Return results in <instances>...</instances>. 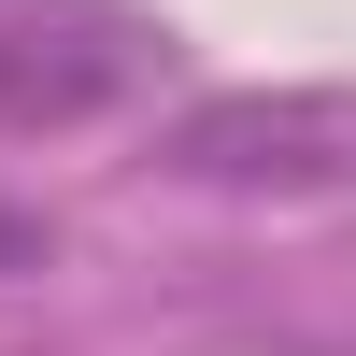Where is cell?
Returning a JSON list of instances; mask_svg holds the SVG:
<instances>
[{"label": "cell", "instance_id": "1", "mask_svg": "<svg viewBox=\"0 0 356 356\" xmlns=\"http://www.w3.org/2000/svg\"><path fill=\"white\" fill-rule=\"evenodd\" d=\"M157 72V29L114 0H0V129H86Z\"/></svg>", "mask_w": 356, "mask_h": 356}, {"label": "cell", "instance_id": "2", "mask_svg": "<svg viewBox=\"0 0 356 356\" xmlns=\"http://www.w3.org/2000/svg\"><path fill=\"white\" fill-rule=\"evenodd\" d=\"M186 171H214V186H356V100H214V114H186Z\"/></svg>", "mask_w": 356, "mask_h": 356}, {"label": "cell", "instance_id": "3", "mask_svg": "<svg viewBox=\"0 0 356 356\" xmlns=\"http://www.w3.org/2000/svg\"><path fill=\"white\" fill-rule=\"evenodd\" d=\"M43 257H57V243H43V214H15V200H0V271H43Z\"/></svg>", "mask_w": 356, "mask_h": 356}]
</instances>
